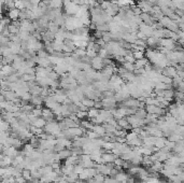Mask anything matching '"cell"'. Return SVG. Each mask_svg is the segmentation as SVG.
<instances>
[{
    "label": "cell",
    "mask_w": 184,
    "mask_h": 183,
    "mask_svg": "<svg viewBox=\"0 0 184 183\" xmlns=\"http://www.w3.org/2000/svg\"><path fill=\"white\" fill-rule=\"evenodd\" d=\"M90 67H92V69L94 70H101L102 68H103V59H102L101 57H99L98 55H96L95 57H93V58H90Z\"/></svg>",
    "instance_id": "6da1fadb"
},
{
    "label": "cell",
    "mask_w": 184,
    "mask_h": 183,
    "mask_svg": "<svg viewBox=\"0 0 184 183\" xmlns=\"http://www.w3.org/2000/svg\"><path fill=\"white\" fill-rule=\"evenodd\" d=\"M0 94L5 97V100L8 101H12V102H14V101L17 99V96H16L15 92H13V90H1V92H0Z\"/></svg>",
    "instance_id": "7a4b0ae2"
},
{
    "label": "cell",
    "mask_w": 184,
    "mask_h": 183,
    "mask_svg": "<svg viewBox=\"0 0 184 183\" xmlns=\"http://www.w3.org/2000/svg\"><path fill=\"white\" fill-rule=\"evenodd\" d=\"M41 117L45 120L46 122H51V121H54L55 115L53 114L52 110H50V109H48V108H44V109H42V115H41Z\"/></svg>",
    "instance_id": "3957f363"
},
{
    "label": "cell",
    "mask_w": 184,
    "mask_h": 183,
    "mask_svg": "<svg viewBox=\"0 0 184 183\" xmlns=\"http://www.w3.org/2000/svg\"><path fill=\"white\" fill-rule=\"evenodd\" d=\"M30 103L33 107H41V105L43 103V97L40 95H31Z\"/></svg>",
    "instance_id": "277c9868"
},
{
    "label": "cell",
    "mask_w": 184,
    "mask_h": 183,
    "mask_svg": "<svg viewBox=\"0 0 184 183\" xmlns=\"http://www.w3.org/2000/svg\"><path fill=\"white\" fill-rule=\"evenodd\" d=\"M149 64V60L146 59V57H143L141 59H137L133 63V66H135V69H142V68L146 67V65Z\"/></svg>",
    "instance_id": "5b68a950"
},
{
    "label": "cell",
    "mask_w": 184,
    "mask_h": 183,
    "mask_svg": "<svg viewBox=\"0 0 184 183\" xmlns=\"http://www.w3.org/2000/svg\"><path fill=\"white\" fill-rule=\"evenodd\" d=\"M92 130L94 133H96V134H97L99 137L105 136V134H106V129H105V127H103V125H101V124H100V125H99V124L94 125Z\"/></svg>",
    "instance_id": "8992f818"
},
{
    "label": "cell",
    "mask_w": 184,
    "mask_h": 183,
    "mask_svg": "<svg viewBox=\"0 0 184 183\" xmlns=\"http://www.w3.org/2000/svg\"><path fill=\"white\" fill-rule=\"evenodd\" d=\"M165 142H166V138L165 137H156L155 142H154V147L157 150H159L165 147Z\"/></svg>",
    "instance_id": "52a82bcc"
},
{
    "label": "cell",
    "mask_w": 184,
    "mask_h": 183,
    "mask_svg": "<svg viewBox=\"0 0 184 183\" xmlns=\"http://www.w3.org/2000/svg\"><path fill=\"white\" fill-rule=\"evenodd\" d=\"M1 71H2V72L5 73V75H7V77L15 72V70H14V68L12 67V65H11V64H9V65H3L2 68H1Z\"/></svg>",
    "instance_id": "ba28073f"
},
{
    "label": "cell",
    "mask_w": 184,
    "mask_h": 183,
    "mask_svg": "<svg viewBox=\"0 0 184 183\" xmlns=\"http://www.w3.org/2000/svg\"><path fill=\"white\" fill-rule=\"evenodd\" d=\"M9 20H12V21L15 22L16 20L18 18V16H20V10H17V9H12V10H9Z\"/></svg>",
    "instance_id": "9c48e42d"
},
{
    "label": "cell",
    "mask_w": 184,
    "mask_h": 183,
    "mask_svg": "<svg viewBox=\"0 0 184 183\" xmlns=\"http://www.w3.org/2000/svg\"><path fill=\"white\" fill-rule=\"evenodd\" d=\"M58 156L60 160H66L67 157H69L70 155H71V150L70 149H64V150H61V151H59L58 153Z\"/></svg>",
    "instance_id": "30bf717a"
},
{
    "label": "cell",
    "mask_w": 184,
    "mask_h": 183,
    "mask_svg": "<svg viewBox=\"0 0 184 183\" xmlns=\"http://www.w3.org/2000/svg\"><path fill=\"white\" fill-rule=\"evenodd\" d=\"M146 114L148 113H146V109H137L135 112V116L139 120H144L146 119Z\"/></svg>",
    "instance_id": "8fae6325"
},
{
    "label": "cell",
    "mask_w": 184,
    "mask_h": 183,
    "mask_svg": "<svg viewBox=\"0 0 184 183\" xmlns=\"http://www.w3.org/2000/svg\"><path fill=\"white\" fill-rule=\"evenodd\" d=\"M99 114V109H96V108H90L87 110V117L88 119H94L96 116Z\"/></svg>",
    "instance_id": "7c38bea8"
},
{
    "label": "cell",
    "mask_w": 184,
    "mask_h": 183,
    "mask_svg": "<svg viewBox=\"0 0 184 183\" xmlns=\"http://www.w3.org/2000/svg\"><path fill=\"white\" fill-rule=\"evenodd\" d=\"M128 175L125 172H123V171H120L118 173H116V175H114V179L116 182H123V181H126V179H127Z\"/></svg>",
    "instance_id": "4fadbf2b"
},
{
    "label": "cell",
    "mask_w": 184,
    "mask_h": 183,
    "mask_svg": "<svg viewBox=\"0 0 184 183\" xmlns=\"http://www.w3.org/2000/svg\"><path fill=\"white\" fill-rule=\"evenodd\" d=\"M81 102L84 107H86L87 109H90V108H93V107H94L95 100H93V99H88V98H83V99L81 100Z\"/></svg>",
    "instance_id": "5bb4252c"
},
{
    "label": "cell",
    "mask_w": 184,
    "mask_h": 183,
    "mask_svg": "<svg viewBox=\"0 0 184 183\" xmlns=\"http://www.w3.org/2000/svg\"><path fill=\"white\" fill-rule=\"evenodd\" d=\"M45 124H46V121L44 119H42V117H37V120L33 122L32 125L36 127H39V128H43L45 126Z\"/></svg>",
    "instance_id": "9a60e30c"
},
{
    "label": "cell",
    "mask_w": 184,
    "mask_h": 183,
    "mask_svg": "<svg viewBox=\"0 0 184 183\" xmlns=\"http://www.w3.org/2000/svg\"><path fill=\"white\" fill-rule=\"evenodd\" d=\"M10 124L8 122L0 120V132H9L10 130Z\"/></svg>",
    "instance_id": "2e32d148"
},
{
    "label": "cell",
    "mask_w": 184,
    "mask_h": 183,
    "mask_svg": "<svg viewBox=\"0 0 184 183\" xmlns=\"http://www.w3.org/2000/svg\"><path fill=\"white\" fill-rule=\"evenodd\" d=\"M22 177L29 183V181H30V179H31L30 170H29V169H23V170H22Z\"/></svg>",
    "instance_id": "e0dca14e"
},
{
    "label": "cell",
    "mask_w": 184,
    "mask_h": 183,
    "mask_svg": "<svg viewBox=\"0 0 184 183\" xmlns=\"http://www.w3.org/2000/svg\"><path fill=\"white\" fill-rule=\"evenodd\" d=\"M124 69H126L127 71H130V72H133L135 70V66H133V63H127V62H124L123 63V66H122Z\"/></svg>",
    "instance_id": "ac0fdd59"
},
{
    "label": "cell",
    "mask_w": 184,
    "mask_h": 183,
    "mask_svg": "<svg viewBox=\"0 0 184 183\" xmlns=\"http://www.w3.org/2000/svg\"><path fill=\"white\" fill-rule=\"evenodd\" d=\"M30 113L36 116V117H41V115H42V109H41V107H36V108L33 107Z\"/></svg>",
    "instance_id": "d6986e66"
},
{
    "label": "cell",
    "mask_w": 184,
    "mask_h": 183,
    "mask_svg": "<svg viewBox=\"0 0 184 183\" xmlns=\"http://www.w3.org/2000/svg\"><path fill=\"white\" fill-rule=\"evenodd\" d=\"M105 175H101V173H97V175H95L94 178V182L95 183H103V181H105Z\"/></svg>",
    "instance_id": "ffe728a7"
},
{
    "label": "cell",
    "mask_w": 184,
    "mask_h": 183,
    "mask_svg": "<svg viewBox=\"0 0 184 183\" xmlns=\"http://www.w3.org/2000/svg\"><path fill=\"white\" fill-rule=\"evenodd\" d=\"M133 58L136 60L137 59H141L144 57V51H137V52H133Z\"/></svg>",
    "instance_id": "44dd1931"
},
{
    "label": "cell",
    "mask_w": 184,
    "mask_h": 183,
    "mask_svg": "<svg viewBox=\"0 0 184 183\" xmlns=\"http://www.w3.org/2000/svg\"><path fill=\"white\" fill-rule=\"evenodd\" d=\"M75 115H77V117L78 119L81 121V120H84L85 117H87V111H81V110H79L75 113Z\"/></svg>",
    "instance_id": "7402d4cb"
},
{
    "label": "cell",
    "mask_w": 184,
    "mask_h": 183,
    "mask_svg": "<svg viewBox=\"0 0 184 183\" xmlns=\"http://www.w3.org/2000/svg\"><path fill=\"white\" fill-rule=\"evenodd\" d=\"M30 98H31V94L29 93V92H27V93H25L23 96H20V100H25V101H28L29 102Z\"/></svg>",
    "instance_id": "603a6c76"
},
{
    "label": "cell",
    "mask_w": 184,
    "mask_h": 183,
    "mask_svg": "<svg viewBox=\"0 0 184 183\" xmlns=\"http://www.w3.org/2000/svg\"><path fill=\"white\" fill-rule=\"evenodd\" d=\"M15 182L16 183H28L27 181L25 180V179L22 177V175H18V177H16L15 178Z\"/></svg>",
    "instance_id": "cb8c5ba5"
},
{
    "label": "cell",
    "mask_w": 184,
    "mask_h": 183,
    "mask_svg": "<svg viewBox=\"0 0 184 183\" xmlns=\"http://www.w3.org/2000/svg\"><path fill=\"white\" fill-rule=\"evenodd\" d=\"M1 82H2V80H0V84H1Z\"/></svg>",
    "instance_id": "d4e9b609"
}]
</instances>
